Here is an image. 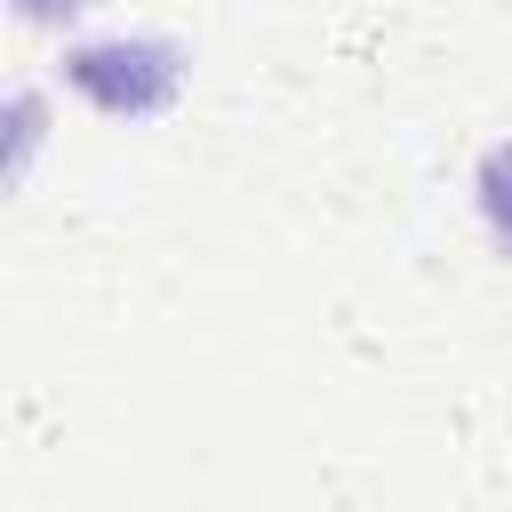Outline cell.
Here are the masks:
<instances>
[{"label":"cell","mask_w":512,"mask_h":512,"mask_svg":"<svg viewBox=\"0 0 512 512\" xmlns=\"http://www.w3.org/2000/svg\"><path fill=\"white\" fill-rule=\"evenodd\" d=\"M88 0H16V16H32V24H56V16H80Z\"/></svg>","instance_id":"obj_3"},{"label":"cell","mask_w":512,"mask_h":512,"mask_svg":"<svg viewBox=\"0 0 512 512\" xmlns=\"http://www.w3.org/2000/svg\"><path fill=\"white\" fill-rule=\"evenodd\" d=\"M64 80L112 112V120H152L176 104V80H184V56L168 40H88L64 56Z\"/></svg>","instance_id":"obj_1"},{"label":"cell","mask_w":512,"mask_h":512,"mask_svg":"<svg viewBox=\"0 0 512 512\" xmlns=\"http://www.w3.org/2000/svg\"><path fill=\"white\" fill-rule=\"evenodd\" d=\"M480 216H488L496 248L512 256V144H488L480 152Z\"/></svg>","instance_id":"obj_2"}]
</instances>
